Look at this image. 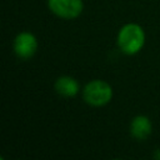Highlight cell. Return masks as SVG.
<instances>
[{
	"mask_svg": "<svg viewBox=\"0 0 160 160\" xmlns=\"http://www.w3.org/2000/svg\"><path fill=\"white\" fill-rule=\"evenodd\" d=\"M145 42V34L140 25L130 22L124 25L118 34V45L122 52L134 55L141 50Z\"/></svg>",
	"mask_w": 160,
	"mask_h": 160,
	"instance_id": "1",
	"label": "cell"
},
{
	"mask_svg": "<svg viewBox=\"0 0 160 160\" xmlns=\"http://www.w3.org/2000/svg\"><path fill=\"white\" fill-rule=\"evenodd\" d=\"M82 96L89 105L102 106L111 100L112 89L104 80H92L85 85Z\"/></svg>",
	"mask_w": 160,
	"mask_h": 160,
	"instance_id": "2",
	"label": "cell"
},
{
	"mask_svg": "<svg viewBox=\"0 0 160 160\" xmlns=\"http://www.w3.org/2000/svg\"><path fill=\"white\" fill-rule=\"evenodd\" d=\"M49 9L62 19H74L82 11V0H48Z\"/></svg>",
	"mask_w": 160,
	"mask_h": 160,
	"instance_id": "3",
	"label": "cell"
},
{
	"mask_svg": "<svg viewBox=\"0 0 160 160\" xmlns=\"http://www.w3.org/2000/svg\"><path fill=\"white\" fill-rule=\"evenodd\" d=\"M38 50V40L36 38L29 32L22 31L16 35L14 40V51L18 58L20 59H30Z\"/></svg>",
	"mask_w": 160,
	"mask_h": 160,
	"instance_id": "4",
	"label": "cell"
},
{
	"mask_svg": "<svg viewBox=\"0 0 160 160\" xmlns=\"http://www.w3.org/2000/svg\"><path fill=\"white\" fill-rule=\"evenodd\" d=\"M130 132L138 140H145L151 134V121L145 115L135 116L130 122Z\"/></svg>",
	"mask_w": 160,
	"mask_h": 160,
	"instance_id": "5",
	"label": "cell"
},
{
	"mask_svg": "<svg viewBox=\"0 0 160 160\" xmlns=\"http://www.w3.org/2000/svg\"><path fill=\"white\" fill-rule=\"evenodd\" d=\"M55 90L65 98H72L79 92V84L74 78L61 76L55 81Z\"/></svg>",
	"mask_w": 160,
	"mask_h": 160,
	"instance_id": "6",
	"label": "cell"
},
{
	"mask_svg": "<svg viewBox=\"0 0 160 160\" xmlns=\"http://www.w3.org/2000/svg\"><path fill=\"white\" fill-rule=\"evenodd\" d=\"M154 158H155V159H159V160H160V149H158V150L155 151V154H154Z\"/></svg>",
	"mask_w": 160,
	"mask_h": 160,
	"instance_id": "7",
	"label": "cell"
}]
</instances>
